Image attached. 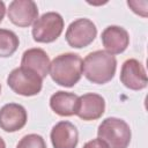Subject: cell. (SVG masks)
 Segmentation results:
<instances>
[{
	"instance_id": "6da1fadb",
	"label": "cell",
	"mask_w": 148,
	"mask_h": 148,
	"mask_svg": "<svg viewBox=\"0 0 148 148\" xmlns=\"http://www.w3.org/2000/svg\"><path fill=\"white\" fill-rule=\"evenodd\" d=\"M117 59L104 50L90 52L82 60V74L86 79L96 84H104L111 81L116 74Z\"/></svg>"
},
{
	"instance_id": "7a4b0ae2",
	"label": "cell",
	"mask_w": 148,
	"mask_h": 148,
	"mask_svg": "<svg viewBox=\"0 0 148 148\" xmlns=\"http://www.w3.org/2000/svg\"><path fill=\"white\" fill-rule=\"evenodd\" d=\"M49 74L57 84L71 88L82 76V59L76 53L59 54L51 61Z\"/></svg>"
},
{
	"instance_id": "3957f363",
	"label": "cell",
	"mask_w": 148,
	"mask_h": 148,
	"mask_svg": "<svg viewBox=\"0 0 148 148\" xmlns=\"http://www.w3.org/2000/svg\"><path fill=\"white\" fill-rule=\"evenodd\" d=\"M98 139H101L108 148H127L131 142L130 125L119 118H105L97 130Z\"/></svg>"
},
{
	"instance_id": "277c9868",
	"label": "cell",
	"mask_w": 148,
	"mask_h": 148,
	"mask_svg": "<svg viewBox=\"0 0 148 148\" xmlns=\"http://www.w3.org/2000/svg\"><path fill=\"white\" fill-rule=\"evenodd\" d=\"M7 84L15 94L29 97L40 92L43 79L36 72L20 66L9 73L7 77Z\"/></svg>"
},
{
	"instance_id": "5b68a950",
	"label": "cell",
	"mask_w": 148,
	"mask_h": 148,
	"mask_svg": "<svg viewBox=\"0 0 148 148\" xmlns=\"http://www.w3.org/2000/svg\"><path fill=\"white\" fill-rule=\"evenodd\" d=\"M64 30V18L59 13L47 12L32 24V37L37 43H52Z\"/></svg>"
},
{
	"instance_id": "8992f818",
	"label": "cell",
	"mask_w": 148,
	"mask_h": 148,
	"mask_svg": "<svg viewBox=\"0 0 148 148\" xmlns=\"http://www.w3.org/2000/svg\"><path fill=\"white\" fill-rule=\"evenodd\" d=\"M97 35V28L89 18L73 21L66 30V42L71 47L82 49L90 45Z\"/></svg>"
},
{
	"instance_id": "52a82bcc",
	"label": "cell",
	"mask_w": 148,
	"mask_h": 148,
	"mask_svg": "<svg viewBox=\"0 0 148 148\" xmlns=\"http://www.w3.org/2000/svg\"><path fill=\"white\" fill-rule=\"evenodd\" d=\"M7 15L13 24L27 28L38 18V7L32 0H14L9 3Z\"/></svg>"
},
{
	"instance_id": "ba28073f",
	"label": "cell",
	"mask_w": 148,
	"mask_h": 148,
	"mask_svg": "<svg viewBox=\"0 0 148 148\" xmlns=\"http://www.w3.org/2000/svg\"><path fill=\"white\" fill-rule=\"evenodd\" d=\"M121 83L131 90H141L147 87L148 79L143 65L136 59H127L120 69Z\"/></svg>"
},
{
	"instance_id": "9c48e42d",
	"label": "cell",
	"mask_w": 148,
	"mask_h": 148,
	"mask_svg": "<svg viewBox=\"0 0 148 148\" xmlns=\"http://www.w3.org/2000/svg\"><path fill=\"white\" fill-rule=\"evenodd\" d=\"M27 120V111L21 104L8 103L0 109V128L5 132L13 133L22 130Z\"/></svg>"
},
{
	"instance_id": "30bf717a",
	"label": "cell",
	"mask_w": 148,
	"mask_h": 148,
	"mask_svg": "<svg viewBox=\"0 0 148 148\" xmlns=\"http://www.w3.org/2000/svg\"><path fill=\"white\" fill-rule=\"evenodd\" d=\"M105 51L112 56L123 53L130 44V35L126 29L119 25L106 27L101 35Z\"/></svg>"
},
{
	"instance_id": "8fae6325",
	"label": "cell",
	"mask_w": 148,
	"mask_h": 148,
	"mask_svg": "<svg viewBox=\"0 0 148 148\" xmlns=\"http://www.w3.org/2000/svg\"><path fill=\"white\" fill-rule=\"evenodd\" d=\"M105 111V99L95 92H88L79 97L76 116L86 121L96 120Z\"/></svg>"
},
{
	"instance_id": "7c38bea8",
	"label": "cell",
	"mask_w": 148,
	"mask_h": 148,
	"mask_svg": "<svg viewBox=\"0 0 148 148\" xmlns=\"http://www.w3.org/2000/svg\"><path fill=\"white\" fill-rule=\"evenodd\" d=\"M51 142L53 148H76L79 133L74 124L67 120L57 123L51 130Z\"/></svg>"
},
{
	"instance_id": "4fadbf2b",
	"label": "cell",
	"mask_w": 148,
	"mask_h": 148,
	"mask_svg": "<svg viewBox=\"0 0 148 148\" xmlns=\"http://www.w3.org/2000/svg\"><path fill=\"white\" fill-rule=\"evenodd\" d=\"M50 64L51 61L47 53L38 47H34L24 51L21 59V66L36 72L42 79L46 77V75L49 74Z\"/></svg>"
},
{
	"instance_id": "5bb4252c",
	"label": "cell",
	"mask_w": 148,
	"mask_h": 148,
	"mask_svg": "<svg viewBox=\"0 0 148 148\" xmlns=\"http://www.w3.org/2000/svg\"><path fill=\"white\" fill-rule=\"evenodd\" d=\"M79 104V96L59 90L50 97V108L61 117H71L76 113Z\"/></svg>"
},
{
	"instance_id": "9a60e30c",
	"label": "cell",
	"mask_w": 148,
	"mask_h": 148,
	"mask_svg": "<svg viewBox=\"0 0 148 148\" xmlns=\"http://www.w3.org/2000/svg\"><path fill=\"white\" fill-rule=\"evenodd\" d=\"M20 44L17 35L8 29H0V57L7 58L15 53Z\"/></svg>"
},
{
	"instance_id": "2e32d148",
	"label": "cell",
	"mask_w": 148,
	"mask_h": 148,
	"mask_svg": "<svg viewBox=\"0 0 148 148\" xmlns=\"http://www.w3.org/2000/svg\"><path fill=\"white\" fill-rule=\"evenodd\" d=\"M16 148H47V147L43 136L32 133L24 135L16 145Z\"/></svg>"
},
{
	"instance_id": "e0dca14e",
	"label": "cell",
	"mask_w": 148,
	"mask_h": 148,
	"mask_svg": "<svg viewBox=\"0 0 148 148\" xmlns=\"http://www.w3.org/2000/svg\"><path fill=\"white\" fill-rule=\"evenodd\" d=\"M127 5L135 14L143 17L147 16V1H127Z\"/></svg>"
},
{
	"instance_id": "ac0fdd59",
	"label": "cell",
	"mask_w": 148,
	"mask_h": 148,
	"mask_svg": "<svg viewBox=\"0 0 148 148\" xmlns=\"http://www.w3.org/2000/svg\"><path fill=\"white\" fill-rule=\"evenodd\" d=\"M82 148H108V146L101 140V139H92L90 141H88Z\"/></svg>"
},
{
	"instance_id": "d6986e66",
	"label": "cell",
	"mask_w": 148,
	"mask_h": 148,
	"mask_svg": "<svg viewBox=\"0 0 148 148\" xmlns=\"http://www.w3.org/2000/svg\"><path fill=\"white\" fill-rule=\"evenodd\" d=\"M5 14H6V6H5V2H3V1H0V23L2 22L3 17H5Z\"/></svg>"
},
{
	"instance_id": "ffe728a7",
	"label": "cell",
	"mask_w": 148,
	"mask_h": 148,
	"mask_svg": "<svg viewBox=\"0 0 148 148\" xmlns=\"http://www.w3.org/2000/svg\"><path fill=\"white\" fill-rule=\"evenodd\" d=\"M0 148H6V143L1 136H0Z\"/></svg>"
},
{
	"instance_id": "44dd1931",
	"label": "cell",
	"mask_w": 148,
	"mask_h": 148,
	"mask_svg": "<svg viewBox=\"0 0 148 148\" xmlns=\"http://www.w3.org/2000/svg\"><path fill=\"white\" fill-rule=\"evenodd\" d=\"M0 94H1V86H0Z\"/></svg>"
}]
</instances>
